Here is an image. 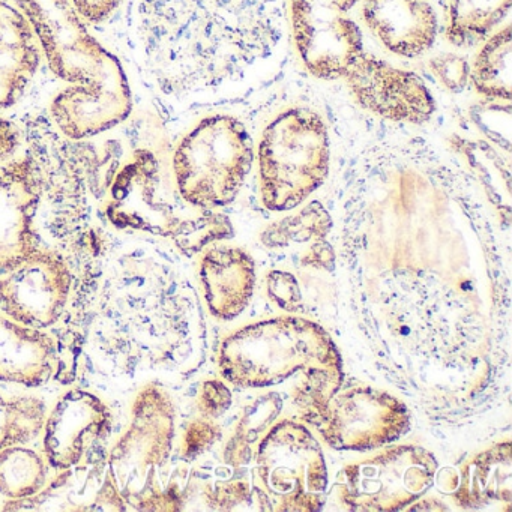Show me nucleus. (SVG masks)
Listing matches in <instances>:
<instances>
[{"label":"nucleus","instance_id":"1","mask_svg":"<svg viewBox=\"0 0 512 512\" xmlns=\"http://www.w3.org/2000/svg\"><path fill=\"white\" fill-rule=\"evenodd\" d=\"M110 196L107 217L113 226L170 238L187 256L233 235L224 215L194 208L176 187H169L157 157L148 149L133 152L116 176Z\"/></svg>","mask_w":512,"mask_h":512},{"label":"nucleus","instance_id":"2","mask_svg":"<svg viewBox=\"0 0 512 512\" xmlns=\"http://www.w3.org/2000/svg\"><path fill=\"white\" fill-rule=\"evenodd\" d=\"M221 376L239 388L280 385L296 373L343 371L328 332L310 320L286 316L245 326L221 344Z\"/></svg>","mask_w":512,"mask_h":512},{"label":"nucleus","instance_id":"3","mask_svg":"<svg viewBox=\"0 0 512 512\" xmlns=\"http://www.w3.org/2000/svg\"><path fill=\"white\" fill-rule=\"evenodd\" d=\"M176 409L166 389L143 386L131 407V422L113 446L107 469L134 511H182L185 491L178 482L163 485L172 457Z\"/></svg>","mask_w":512,"mask_h":512},{"label":"nucleus","instance_id":"4","mask_svg":"<svg viewBox=\"0 0 512 512\" xmlns=\"http://www.w3.org/2000/svg\"><path fill=\"white\" fill-rule=\"evenodd\" d=\"M331 148L328 128L316 112L290 109L263 131L259 161L262 202L271 211H290L325 182Z\"/></svg>","mask_w":512,"mask_h":512},{"label":"nucleus","instance_id":"5","mask_svg":"<svg viewBox=\"0 0 512 512\" xmlns=\"http://www.w3.org/2000/svg\"><path fill=\"white\" fill-rule=\"evenodd\" d=\"M253 140L233 116L203 119L176 146L175 187L194 208H223L238 196L253 164Z\"/></svg>","mask_w":512,"mask_h":512},{"label":"nucleus","instance_id":"6","mask_svg":"<svg viewBox=\"0 0 512 512\" xmlns=\"http://www.w3.org/2000/svg\"><path fill=\"white\" fill-rule=\"evenodd\" d=\"M253 490L262 511L314 512L325 505L328 470L319 440L305 425L284 419L260 440Z\"/></svg>","mask_w":512,"mask_h":512},{"label":"nucleus","instance_id":"7","mask_svg":"<svg viewBox=\"0 0 512 512\" xmlns=\"http://www.w3.org/2000/svg\"><path fill=\"white\" fill-rule=\"evenodd\" d=\"M56 77L131 94L121 62L89 34L71 0H14Z\"/></svg>","mask_w":512,"mask_h":512},{"label":"nucleus","instance_id":"8","mask_svg":"<svg viewBox=\"0 0 512 512\" xmlns=\"http://www.w3.org/2000/svg\"><path fill=\"white\" fill-rule=\"evenodd\" d=\"M437 467L434 455L421 446H394L347 464L332 490L349 511H398L433 487Z\"/></svg>","mask_w":512,"mask_h":512},{"label":"nucleus","instance_id":"9","mask_svg":"<svg viewBox=\"0 0 512 512\" xmlns=\"http://www.w3.org/2000/svg\"><path fill=\"white\" fill-rule=\"evenodd\" d=\"M331 448L367 451L400 439L409 430L406 404L373 386L338 389L310 422Z\"/></svg>","mask_w":512,"mask_h":512},{"label":"nucleus","instance_id":"10","mask_svg":"<svg viewBox=\"0 0 512 512\" xmlns=\"http://www.w3.org/2000/svg\"><path fill=\"white\" fill-rule=\"evenodd\" d=\"M361 0H290L293 38L305 68L317 79H343L364 53L350 13Z\"/></svg>","mask_w":512,"mask_h":512},{"label":"nucleus","instance_id":"11","mask_svg":"<svg viewBox=\"0 0 512 512\" xmlns=\"http://www.w3.org/2000/svg\"><path fill=\"white\" fill-rule=\"evenodd\" d=\"M0 278V313L31 328L55 325L70 298L71 278L59 254L38 250Z\"/></svg>","mask_w":512,"mask_h":512},{"label":"nucleus","instance_id":"12","mask_svg":"<svg viewBox=\"0 0 512 512\" xmlns=\"http://www.w3.org/2000/svg\"><path fill=\"white\" fill-rule=\"evenodd\" d=\"M343 79L359 106L388 121L424 124L436 109L430 91L416 74L367 53L347 68Z\"/></svg>","mask_w":512,"mask_h":512},{"label":"nucleus","instance_id":"13","mask_svg":"<svg viewBox=\"0 0 512 512\" xmlns=\"http://www.w3.org/2000/svg\"><path fill=\"white\" fill-rule=\"evenodd\" d=\"M110 430L112 413L101 398L80 389L65 392L44 424L47 463L59 472L77 466Z\"/></svg>","mask_w":512,"mask_h":512},{"label":"nucleus","instance_id":"14","mask_svg":"<svg viewBox=\"0 0 512 512\" xmlns=\"http://www.w3.org/2000/svg\"><path fill=\"white\" fill-rule=\"evenodd\" d=\"M41 187L34 163L20 158L0 166V275L40 250L34 218Z\"/></svg>","mask_w":512,"mask_h":512},{"label":"nucleus","instance_id":"15","mask_svg":"<svg viewBox=\"0 0 512 512\" xmlns=\"http://www.w3.org/2000/svg\"><path fill=\"white\" fill-rule=\"evenodd\" d=\"M34 29L17 8L0 0V110L14 106L25 94L41 64ZM19 131L0 116V163L19 148Z\"/></svg>","mask_w":512,"mask_h":512},{"label":"nucleus","instance_id":"16","mask_svg":"<svg viewBox=\"0 0 512 512\" xmlns=\"http://www.w3.org/2000/svg\"><path fill=\"white\" fill-rule=\"evenodd\" d=\"M124 497L109 469L98 464H77L43 490L26 499L10 500L4 511L28 512H122L128 511Z\"/></svg>","mask_w":512,"mask_h":512},{"label":"nucleus","instance_id":"17","mask_svg":"<svg viewBox=\"0 0 512 512\" xmlns=\"http://www.w3.org/2000/svg\"><path fill=\"white\" fill-rule=\"evenodd\" d=\"M362 19L395 55L418 58L433 47L437 17L427 0H365Z\"/></svg>","mask_w":512,"mask_h":512},{"label":"nucleus","instance_id":"18","mask_svg":"<svg viewBox=\"0 0 512 512\" xmlns=\"http://www.w3.org/2000/svg\"><path fill=\"white\" fill-rule=\"evenodd\" d=\"M200 283L209 311L217 319H235L253 298V257L241 248H211L200 260Z\"/></svg>","mask_w":512,"mask_h":512},{"label":"nucleus","instance_id":"19","mask_svg":"<svg viewBox=\"0 0 512 512\" xmlns=\"http://www.w3.org/2000/svg\"><path fill=\"white\" fill-rule=\"evenodd\" d=\"M58 364L55 340L0 314V382L38 388L52 379Z\"/></svg>","mask_w":512,"mask_h":512},{"label":"nucleus","instance_id":"20","mask_svg":"<svg viewBox=\"0 0 512 512\" xmlns=\"http://www.w3.org/2000/svg\"><path fill=\"white\" fill-rule=\"evenodd\" d=\"M511 442L496 443L461 466L452 497L461 508H481L491 502L511 503Z\"/></svg>","mask_w":512,"mask_h":512},{"label":"nucleus","instance_id":"21","mask_svg":"<svg viewBox=\"0 0 512 512\" xmlns=\"http://www.w3.org/2000/svg\"><path fill=\"white\" fill-rule=\"evenodd\" d=\"M511 0H449L446 40L455 47H472L508 16Z\"/></svg>","mask_w":512,"mask_h":512},{"label":"nucleus","instance_id":"22","mask_svg":"<svg viewBox=\"0 0 512 512\" xmlns=\"http://www.w3.org/2000/svg\"><path fill=\"white\" fill-rule=\"evenodd\" d=\"M511 61V28L505 26L485 41L473 62L470 79L475 91L490 100L509 101Z\"/></svg>","mask_w":512,"mask_h":512},{"label":"nucleus","instance_id":"23","mask_svg":"<svg viewBox=\"0 0 512 512\" xmlns=\"http://www.w3.org/2000/svg\"><path fill=\"white\" fill-rule=\"evenodd\" d=\"M47 484V460L34 449L14 445L0 449V494L10 500L26 499Z\"/></svg>","mask_w":512,"mask_h":512},{"label":"nucleus","instance_id":"24","mask_svg":"<svg viewBox=\"0 0 512 512\" xmlns=\"http://www.w3.org/2000/svg\"><path fill=\"white\" fill-rule=\"evenodd\" d=\"M47 407L34 395L5 398L0 394V449L25 445L43 433Z\"/></svg>","mask_w":512,"mask_h":512},{"label":"nucleus","instance_id":"25","mask_svg":"<svg viewBox=\"0 0 512 512\" xmlns=\"http://www.w3.org/2000/svg\"><path fill=\"white\" fill-rule=\"evenodd\" d=\"M332 229V218L320 203L313 202L292 217L283 218L263 232L262 242L268 248L325 241Z\"/></svg>","mask_w":512,"mask_h":512},{"label":"nucleus","instance_id":"26","mask_svg":"<svg viewBox=\"0 0 512 512\" xmlns=\"http://www.w3.org/2000/svg\"><path fill=\"white\" fill-rule=\"evenodd\" d=\"M209 508L215 511H232L251 497V485L244 479H218L203 490Z\"/></svg>","mask_w":512,"mask_h":512},{"label":"nucleus","instance_id":"27","mask_svg":"<svg viewBox=\"0 0 512 512\" xmlns=\"http://www.w3.org/2000/svg\"><path fill=\"white\" fill-rule=\"evenodd\" d=\"M221 437V428L214 419H194L185 428L182 437L181 454L184 458H194L211 448Z\"/></svg>","mask_w":512,"mask_h":512},{"label":"nucleus","instance_id":"28","mask_svg":"<svg viewBox=\"0 0 512 512\" xmlns=\"http://www.w3.org/2000/svg\"><path fill=\"white\" fill-rule=\"evenodd\" d=\"M430 70L439 80L440 85L451 92L463 91L470 77V68L466 59L452 53H445L431 59Z\"/></svg>","mask_w":512,"mask_h":512},{"label":"nucleus","instance_id":"29","mask_svg":"<svg viewBox=\"0 0 512 512\" xmlns=\"http://www.w3.org/2000/svg\"><path fill=\"white\" fill-rule=\"evenodd\" d=\"M266 287H268L269 298L278 307L290 311V313L301 310V287H299L296 277H293L289 272H269L268 278H266Z\"/></svg>","mask_w":512,"mask_h":512},{"label":"nucleus","instance_id":"30","mask_svg":"<svg viewBox=\"0 0 512 512\" xmlns=\"http://www.w3.org/2000/svg\"><path fill=\"white\" fill-rule=\"evenodd\" d=\"M232 392L221 380H206L197 395V409L203 418L217 419L232 407Z\"/></svg>","mask_w":512,"mask_h":512},{"label":"nucleus","instance_id":"31","mask_svg":"<svg viewBox=\"0 0 512 512\" xmlns=\"http://www.w3.org/2000/svg\"><path fill=\"white\" fill-rule=\"evenodd\" d=\"M74 10L89 23H103L115 13L121 0H71Z\"/></svg>","mask_w":512,"mask_h":512},{"label":"nucleus","instance_id":"32","mask_svg":"<svg viewBox=\"0 0 512 512\" xmlns=\"http://www.w3.org/2000/svg\"><path fill=\"white\" fill-rule=\"evenodd\" d=\"M334 259V248L325 239V241L314 242L308 247L307 253L302 257V265L331 271L332 266H334Z\"/></svg>","mask_w":512,"mask_h":512},{"label":"nucleus","instance_id":"33","mask_svg":"<svg viewBox=\"0 0 512 512\" xmlns=\"http://www.w3.org/2000/svg\"><path fill=\"white\" fill-rule=\"evenodd\" d=\"M458 479H460V475L452 467H443L442 470L437 469L436 476H434V482H437V487L446 494L454 493L458 485Z\"/></svg>","mask_w":512,"mask_h":512}]
</instances>
